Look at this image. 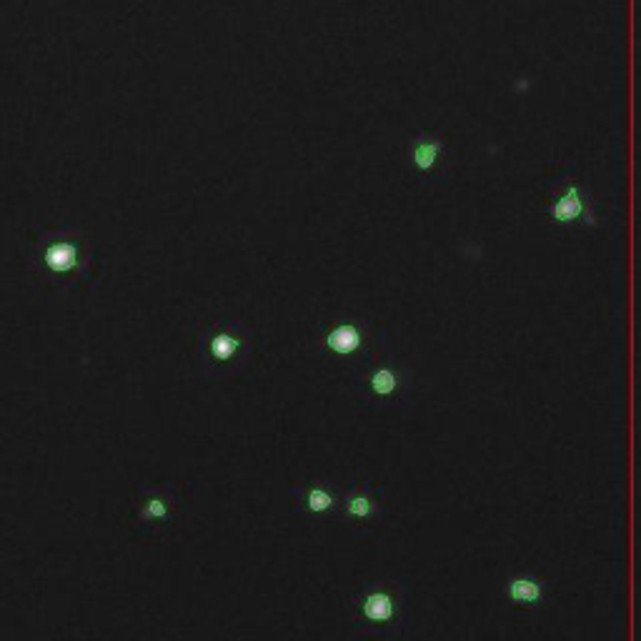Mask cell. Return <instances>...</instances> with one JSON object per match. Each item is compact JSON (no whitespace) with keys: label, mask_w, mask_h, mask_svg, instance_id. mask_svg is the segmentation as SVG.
Wrapping results in <instances>:
<instances>
[{"label":"cell","mask_w":641,"mask_h":641,"mask_svg":"<svg viewBox=\"0 0 641 641\" xmlns=\"http://www.w3.org/2000/svg\"><path fill=\"white\" fill-rule=\"evenodd\" d=\"M253 354V329L238 321H211L198 331L196 361L208 379H233Z\"/></svg>","instance_id":"6da1fadb"},{"label":"cell","mask_w":641,"mask_h":641,"mask_svg":"<svg viewBox=\"0 0 641 641\" xmlns=\"http://www.w3.org/2000/svg\"><path fill=\"white\" fill-rule=\"evenodd\" d=\"M351 619L374 639H389L404 629L406 586L399 581H366L351 596Z\"/></svg>","instance_id":"7a4b0ae2"},{"label":"cell","mask_w":641,"mask_h":641,"mask_svg":"<svg viewBox=\"0 0 641 641\" xmlns=\"http://www.w3.org/2000/svg\"><path fill=\"white\" fill-rule=\"evenodd\" d=\"M349 389L364 409H396V406H401L411 396V371L401 361L379 356L374 361H366L351 376Z\"/></svg>","instance_id":"3957f363"},{"label":"cell","mask_w":641,"mask_h":641,"mask_svg":"<svg viewBox=\"0 0 641 641\" xmlns=\"http://www.w3.org/2000/svg\"><path fill=\"white\" fill-rule=\"evenodd\" d=\"M181 514V486L176 481H156L141 486L136 504V526L143 536H161Z\"/></svg>","instance_id":"277c9868"},{"label":"cell","mask_w":641,"mask_h":641,"mask_svg":"<svg viewBox=\"0 0 641 641\" xmlns=\"http://www.w3.org/2000/svg\"><path fill=\"white\" fill-rule=\"evenodd\" d=\"M546 213H549L551 223H556V226H601V216L596 211L594 198H591V193L576 178H564L556 196L551 198Z\"/></svg>","instance_id":"5b68a950"},{"label":"cell","mask_w":641,"mask_h":641,"mask_svg":"<svg viewBox=\"0 0 641 641\" xmlns=\"http://www.w3.org/2000/svg\"><path fill=\"white\" fill-rule=\"evenodd\" d=\"M374 346V329L361 318H339L321 331V349L334 359H366Z\"/></svg>","instance_id":"8992f818"},{"label":"cell","mask_w":641,"mask_h":641,"mask_svg":"<svg viewBox=\"0 0 641 641\" xmlns=\"http://www.w3.org/2000/svg\"><path fill=\"white\" fill-rule=\"evenodd\" d=\"M384 494L374 481H354L346 491H341V504L336 519H344L354 529H369L379 524L384 516Z\"/></svg>","instance_id":"52a82bcc"},{"label":"cell","mask_w":641,"mask_h":641,"mask_svg":"<svg viewBox=\"0 0 641 641\" xmlns=\"http://www.w3.org/2000/svg\"><path fill=\"white\" fill-rule=\"evenodd\" d=\"M341 504V489L329 481H301L288 491V506L308 519H336Z\"/></svg>","instance_id":"ba28073f"},{"label":"cell","mask_w":641,"mask_h":641,"mask_svg":"<svg viewBox=\"0 0 641 641\" xmlns=\"http://www.w3.org/2000/svg\"><path fill=\"white\" fill-rule=\"evenodd\" d=\"M501 594L514 609H539L546 601V581L531 571H516L504 581Z\"/></svg>","instance_id":"9c48e42d"},{"label":"cell","mask_w":641,"mask_h":641,"mask_svg":"<svg viewBox=\"0 0 641 641\" xmlns=\"http://www.w3.org/2000/svg\"><path fill=\"white\" fill-rule=\"evenodd\" d=\"M446 158V146L434 133H416L409 143V161L419 176H434Z\"/></svg>","instance_id":"30bf717a"}]
</instances>
